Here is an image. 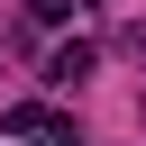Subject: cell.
Instances as JSON below:
<instances>
[{
    "instance_id": "obj_1",
    "label": "cell",
    "mask_w": 146,
    "mask_h": 146,
    "mask_svg": "<svg viewBox=\"0 0 146 146\" xmlns=\"http://www.w3.org/2000/svg\"><path fill=\"white\" fill-rule=\"evenodd\" d=\"M91 64H100V55H91V46L73 36V46H55V55H46V82H82Z\"/></svg>"
},
{
    "instance_id": "obj_2",
    "label": "cell",
    "mask_w": 146,
    "mask_h": 146,
    "mask_svg": "<svg viewBox=\"0 0 146 146\" xmlns=\"http://www.w3.org/2000/svg\"><path fill=\"white\" fill-rule=\"evenodd\" d=\"M27 9H36V18H73L82 0H27Z\"/></svg>"
},
{
    "instance_id": "obj_3",
    "label": "cell",
    "mask_w": 146,
    "mask_h": 146,
    "mask_svg": "<svg viewBox=\"0 0 146 146\" xmlns=\"http://www.w3.org/2000/svg\"><path fill=\"white\" fill-rule=\"evenodd\" d=\"M27 146H73V137H64V128H36V137H27Z\"/></svg>"
}]
</instances>
